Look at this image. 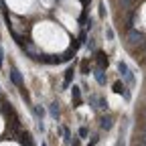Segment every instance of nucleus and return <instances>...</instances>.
I'll list each match as a JSON object with an SVG mask.
<instances>
[{
    "mask_svg": "<svg viewBox=\"0 0 146 146\" xmlns=\"http://www.w3.org/2000/svg\"><path fill=\"white\" fill-rule=\"evenodd\" d=\"M130 41H132V43H140V41H142V35L136 33V31H132V33H130Z\"/></svg>",
    "mask_w": 146,
    "mask_h": 146,
    "instance_id": "obj_1",
    "label": "nucleus"
},
{
    "mask_svg": "<svg viewBox=\"0 0 146 146\" xmlns=\"http://www.w3.org/2000/svg\"><path fill=\"white\" fill-rule=\"evenodd\" d=\"M10 73H12V81H14L16 85H21V75H18V71H16V69H12Z\"/></svg>",
    "mask_w": 146,
    "mask_h": 146,
    "instance_id": "obj_2",
    "label": "nucleus"
},
{
    "mask_svg": "<svg viewBox=\"0 0 146 146\" xmlns=\"http://www.w3.org/2000/svg\"><path fill=\"white\" fill-rule=\"evenodd\" d=\"M96 79H98L100 83H106V77H104V73H102V69H98V71H96Z\"/></svg>",
    "mask_w": 146,
    "mask_h": 146,
    "instance_id": "obj_3",
    "label": "nucleus"
},
{
    "mask_svg": "<svg viewBox=\"0 0 146 146\" xmlns=\"http://www.w3.org/2000/svg\"><path fill=\"white\" fill-rule=\"evenodd\" d=\"M100 65H102V67H104V65H108V59H106V55H102V53H100Z\"/></svg>",
    "mask_w": 146,
    "mask_h": 146,
    "instance_id": "obj_4",
    "label": "nucleus"
},
{
    "mask_svg": "<svg viewBox=\"0 0 146 146\" xmlns=\"http://www.w3.org/2000/svg\"><path fill=\"white\" fill-rule=\"evenodd\" d=\"M102 126H104V128H110V126H112V124H110V118H104V120H102Z\"/></svg>",
    "mask_w": 146,
    "mask_h": 146,
    "instance_id": "obj_5",
    "label": "nucleus"
}]
</instances>
